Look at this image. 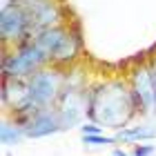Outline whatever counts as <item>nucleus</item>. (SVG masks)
Returning a JSON list of instances; mask_svg holds the SVG:
<instances>
[{"label": "nucleus", "mask_w": 156, "mask_h": 156, "mask_svg": "<svg viewBox=\"0 0 156 156\" xmlns=\"http://www.w3.org/2000/svg\"><path fill=\"white\" fill-rule=\"evenodd\" d=\"M114 156H129V154H127L125 150H118V147H116V150H114Z\"/></svg>", "instance_id": "obj_15"}, {"label": "nucleus", "mask_w": 156, "mask_h": 156, "mask_svg": "<svg viewBox=\"0 0 156 156\" xmlns=\"http://www.w3.org/2000/svg\"><path fill=\"white\" fill-rule=\"evenodd\" d=\"M80 116H83V109L80 105H65L60 109V118H62V129H69L80 123Z\"/></svg>", "instance_id": "obj_10"}, {"label": "nucleus", "mask_w": 156, "mask_h": 156, "mask_svg": "<svg viewBox=\"0 0 156 156\" xmlns=\"http://www.w3.org/2000/svg\"><path fill=\"white\" fill-rule=\"evenodd\" d=\"M80 132H83V136H94V134H103V127L98 123H85L80 127Z\"/></svg>", "instance_id": "obj_13"}, {"label": "nucleus", "mask_w": 156, "mask_h": 156, "mask_svg": "<svg viewBox=\"0 0 156 156\" xmlns=\"http://www.w3.org/2000/svg\"><path fill=\"white\" fill-rule=\"evenodd\" d=\"M154 83H156V72H154Z\"/></svg>", "instance_id": "obj_16"}, {"label": "nucleus", "mask_w": 156, "mask_h": 156, "mask_svg": "<svg viewBox=\"0 0 156 156\" xmlns=\"http://www.w3.org/2000/svg\"><path fill=\"white\" fill-rule=\"evenodd\" d=\"M60 89V76L56 72H36L27 85V101L36 107H47L56 101Z\"/></svg>", "instance_id": "obj_3"}, {"label": "nucleus", "mask_w": 156, "mask_h": 156, "mask_svg": "<svg viewBox=\"0 0 156 156\" xmlns=\"http://www.w3.org/2000/svg\"><path fill=\"white\" fill-rule=\"evenodd\" d=\"M89 116L101 125L116 127L123 129L125 123L132 116L134 103L129 91L125 89V85L120 83H107L103 87H98L89 98Z\"/></svg>", "instance_id": "obj_1"}, {"label": "nucleus", "mask_w": 156, "mask_h": 156, "mask_svg": "<svg viewBox=\"0 0 156 156\" xmlns=\"http://www.w3.org/2000/svg\"><path fill=\"white\" fill-rule=\"evenodd\" d=\"M154 152H156L154 145H136L132 150V156H152Z\"/></svg>", "instance_id": "obj_14"}, {"label": "nucleus", "mask_w": 156, "mask_h": 156, "mask_svg": "<svg viewBox=\"0 0 156 156\" xmlns=\"http://www.w3.org/2000/svg\"><path fill=\"white\" fill-rule=\"evenodd\" d=\"M45 60H49V58L40 51L36 45H27L25 49H20V51H16L13 56H9V58L5 60V72H7V76H11V78L29 76V74L34 76Z\"/></svg>", "instance_id": "obj_4"}, {"label": "nucleus", "mask_w": 156, "mask_h": 156, "mask_svg": "<svg viewBox=\"0 0 156 156\" xmlns=\"http://www.w3.org/2000/svg\"><path fill=\"white\" fill-rule=\"evenodd\" d=\"M27 23H29V16L18 5H5L0 11V31L5 40H18L27 29Z\"/></svg>", "instance_id": "obj_5"}, {"label": "nucleus", "mask_w": 156, "mask_h": 156, "mask_svg": "<svg viewBox=\"0 0 156 156\" xmlns=\"http://www.w3.org/2000/svg\"><path fill=\"white\" fill-rule=\"evenodd\" d=\"M34 16H36L38 23L49 25V23H54V20L58 18V11H56V7H54L51 2H38V9H36Z\"/></svg>", "instance_id": "obj_11"}, {"label": "nucleus", "mask_w": 156, "mask_h": 156, "mask_svg": "<svg viewBox=\"0 0 156 156\" xmlns=\"http://www.w3.org/2000/svg\"><path fill=\"white\" fill-rule=\"evenodd\" d=\"M85 145H116V136H103V134H94V136H83Z\"/></svg>", "instance_id": "obj_12"}, {"label": "nucleus", "mask_w": 156, "mask_h": 156, "mask_svg": "<svg viewBox=\"0 0 156 156\" xmlns=\"http://www.w3.org/2000/svg\"><path fill=\"white\" fill-rule=\"evenodd\" d=\"M134 94L143 112H156V83L150 69H138L134 74Z\"/></svg>", "instance_id": "obj_6"}, {"label": "nucleus", "mask_w": 156, "mask_h": 156, "mask_svg": "<svg viewBox=\"0 0 156 156\" xmlns=\"http://www.w3.org/2000/svg\"><path fill=\"white\" fill-rule=\"evenodd\" d=\"M156 138V127L152 125H136V127H123L116 132L118 143H136V140H152Z\"/></svg>", "instance_id": "obj_8"}, {"label": "nucleus", "mask_w": 156, "mask_h": 156, "mask_svg": "<svg viewBox=\"0 0 156 156\" xmlns=\"http://www.w3.org/2000/svg\"><path fill=\"white\" fill-rule=\"evenodd\" d=\"M60 129H62L60 112H51V109L38 112V114L29 120V125L25 127V132H27V136H29V138H42V136L56 134Z\"/></svg>", "instance_id": "obj_7"}, {"label": "nucleus", "mask_w": 156, "mask_h": 156, "mask_svg": "<svg viewBox=\"0 0 156 156\" xmlns=\"http://www.w3.org/2000/svg\"><path fill=\"white\" fill-rule=\"evenodd\" d=\"M42 54L47 56L49 60H72L76 54V38L69 36L65 29H58V27H49V29L40 31L36 42H34Z\"/></svg>", "instance_id": "obj_2"}, {"label": "nucleus", "mask_w": 156, "mask_h": 156, "mask_svg": "<svg viewBox=\"0 0 156 156\" xmlns=\"http://www.w3.org/2000/svg\"><path fill=\"white\" fill-rule=\"evenodd\" d=\"M25 136H27L25 127H18L11 123H2V127H0V138H2V145H7V147L18 145Z\"/></svg>", "instance_id": "obj_9"}]
</instances>
